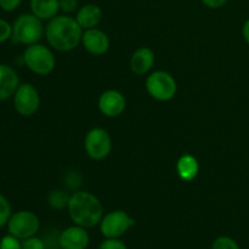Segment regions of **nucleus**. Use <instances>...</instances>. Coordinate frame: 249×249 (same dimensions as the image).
<instances>
[{
	"label": "nucleus",
	"mask_w": 249,
	"mask_h": 249,
	"mask_svg": "<svg viewBox=\"0 0 249 249\" xmlns=\"http://www.w3.org/2000/svg\"><path fill=\"white\" fill-rule=\"evenodd\" d=\"M46 40L58 51L74 50L82 43L83 28L75 17L57 15L49 21L45 28Z\"/></svg>",
	"instance_id": "f257e3e1"
},
{
	"label": "nucleus",
	"mask_w": 249,
	"mask_h": 249,
	"mask_svg": "<svg viewBox=\"0 0 249 249\" xmlns=\"http://www.w3.org/2000/svg\"><path fill=\"white\" fill-rule=\"evenodd\" d=\"M67 209L73 223L85 229L95 228L104 218L100 199L87 191H75L71 196Z\"/></svg>",
	"instance_id": "f03ea898"
},
{
	"label": "nucleus",
	"mask_w": 249,
	"mask_h": 249,
	"mask_svg": "<svg viewBox=\"0 0 249 249\" xmlns=\"http://www.w3.org/2000/svg\"><path fill=\"white\" fill-rule=\"evenodd\" d=\"M43 21L31 14H22L15 21L12 26L11 40L15 44L33 45L41 39L44 34Z\"/></svg>",
	"instance_id": "7ed1b4c3"
},
{
	"label": "nucleus",
	"mask_w": 249,
	"mask_h": 249,
	"mask_svg": "<svg viewBox=\"0 0 249 249\" xmlns=\"http://www.w3.org/2000/svg\"><path fill=\"white\" fill-rule=\"evenodd\" d=\"M23 62L29 70L38 75H48L53 71L56 60L50 49L41 44H33L24 50Z\"/></svg>",
	"instance_id": "20e7f679"
},
{
	"label": "nucleus",
	"mask_w": 249,
	"mask_h": 249,
	"mask_svg": "<svg viewBox=\"0 0 249 249\" xmlns=\"http://www.w3.org/2000/svg\"><path fill=\"white\" fill-rule=\"evenodd\" d=\"M146 90L157 101H169L177 94V80L170 73L156 71L146 79Z\"/></svg>",
	"instance_id": "39448f33"
},
{
	"label": "nucleus",
	"mask_w": 249,
	"mask_h": 249,
	"mask_svg": "<svg viewBox=\"0 0 249 249\" xmlns=\"http://www.w3.org/2000/svg\"><path fill=\"white\" fill-rule=\"evenodd\" d=\"M39 228H40V221L38 215L31 211L16 212L10 216L7 221V231L10 235L21 241L36 236Z\"/></svg>",
	"instance_id": "423d86ee"
},
{
	"label": "nucleus",
	"mask_w": 249,
	"mask_h": 249,
	"mask_svg": "<svg viewBox=\"0 0 249 249\" xmlns=\"http://www.w3.org/2000/svg\"><path fill=\"white\" fill-rule=\"evenodd\" d=\"M135 225V219L124 211H112L104 215L100 231L105 238H121Z\"/></svg>",
	"instance_id": "0eeeda50"
},
{
	"label": "nucleus",
	"mask_w": 249,
	"mask_h": 249,
	"mask_svg": "<svg viewBox=\"0 0 249 249\" xmlns=\"http://www.w3.org/2000/svg\"><path fill=\"white\" fill-rule=\"evenodd\" d=\"M84 147L87 155L92 160H105L112 150V139L108 131L102 128L91 129L85 136Z\"/></svg>",
	"instance_id": "6e6552de"
},
{
	"label": "nucleus",
	"mask_w": 249,
	"mask_h": 249,
	"mask_svg": "<svg viewBox=\"0 0 249 249\" xmlns=\"http://www.w3.org/2000/svg\"><path fill=\"white\" fill-rule=\"evenodd\" d=\"M14 106L17 113L21 116H33L40 106V96L38 90L31 83L19 84L14 95Z\"/></svg>",
	"instance_id": "1a4fd4ad"
},
{
	"label": "nucleus",
	"mask_w": 249,
	"mask_h": 249,
	"mask_svg": "<svg viewBox=\"0 0 249 249\" xmlns=\"http://www.w3.org/2000/svg\"><path fill=\"white\" fill-rule=\"evenodd\" d=\"M57 243L61 249H87L89 247L90 236L85 228L73 225L61 231Z\"/></svg>",
	"instance_id": "9d476101"
},
{
	"label": "nucleus",
	"mask_w": 249,
	"mask_h": 249,
	"mask_svg": "<svg viewBox=\"0 0 249 249\" xmlns=\"http://www.w3.org/2000/svg\"><path fill=\"white\" fill-rule=\"evenodd\" d=\"M125 107V97L118 90H106L99 99V109L106 117L121 116Z\"/></svg>",
	"instance_id": "9b49d317"
},
{
	"label": "nucleus",
	"mask_w": 249,
	"mask_h": 249,
	"mask_svg": "<svg viewBox=\"0 0 249 249\" xmlns=\"http://www.w3.org/2000/svg\"><path fill=\"white\" fill-rule=\"evenodd\" d=\"M82 43L85 50L95 56H101L106 53L109 49V39L105 32L99 28L85 29L83 32Z\"/></svg>",
	"instance_id": "f8f14e48"
},
{
	"label": "nucleus",
	"mask_w": 249,
	"mask_h": 249,
	"mask_svg": "<svg viewBox=\"0 0 249 249\" xmlns=\"http://www.w3.org/2000/svg\"><path fill=\"white\" fill-rule=\"evenodd\" d=\"M18 85L19 78L16 71L10 66L0 63V101L14 96Z\"/></svg>",
	"instance_id": "ddd939ff"
},
{
	"label": "nucleus",
	"mask_w": 249,
	"mask_h": 249,
	"mask_svg": "<svg viewBox=\"0 0 249 249\" xmlns=\"http://www.w3.org/2000/svg\"><path fill=\"white\" fill-rule=\"evenodd\" d=\"M102 16H104V12L101 7L99 5L89 2L77 10L75 19L83 29H91L96 28L97 24L101 22Z\"/></svg>",
	"instance_id": "4468645a"
},
{
	"label": "nucleus",
	"mask_w": 249,
	"mask_h": 249,
	"mask_svg": "<svg viewBox=\"0 0 249 249\" xmlns=\"http://www.w3.org/2000/svg\"><path fill=\"white\" fill-rule=\"evenodd\" d=\"M153 65H155V53L152 49L146 46L138 49L130 58V68L136 75H143L150 72Z\"/></svg>",
	"instance_id": "2eb2a0df"
},
{
	"label": "nucleus",
	"mask_w": 249,
	"mask_h": 249,
	"mask_svg": "<svg viewBox=\"0 0 249 249\" xmlns=\"http://www.w3.org/2000/svg\"><path fill=\"white\" fill-rule=\"evenodd\" d=\"M32 14L36 15L41 21H50L57 16L60 11L58 0H31L29 1Z\"/></svg>",
	"instance_id": "dca6fc26"
},
{
	"label": "nucleus",
	"mask_w": 249,
	"mask_h": 249,
	"mask_svg": "<svg viewBox=\"0 0 249 249\" xmlns=\"http://www.w3.org/2000/svg\"><path fill=\"white\" fill-rule=\"evenodd\" d=\"M177 172L180 179L184 181H192L198 175L199 164L194 156L184 155L178 160Z\"/></svg>",
	"instance_id": "f3484780"
},
{
	"label": "nucleus",
	"mask_w": 249,
	"mask_h": 249,
	"mask_svg": "<svg viewBox=\"0 0 249 249\" xmlns=\"http://www.w3.org/2000/svg\"><path fill=\"white\" fill-rule=\"evenodd\" d=\"M71 196L63 190H53L48 196V203L49 206L56 211H63L67 208L68 203H70Z\"/></svg>",
	"instance_id": "a211bd4d"
},
{
	"label": "nucleus",
	"mask_w": 249,
	"mask_h": 249,
	"mask_svg": "<svg viewBox=\"0 0 249 249\" xmlns=\"http://www.w3.org/2000/svg\"><path fill=\"white\" fill-rule=\"evenodd\" d=\"M211 249H241L238 243L229 236H220L212 243Z\"/></svg>",
	"instance_id": "6ab92c4d"
},
{
	"label": "nucleus",
	"mask_w": 249,
	"mask_h": 249,
	"mask_svg": "<svg viewBox=\"0 0 249 249\" xmlns=\"http://www.w3.org/2000/svg\"><path fill=\"white\" fill-rule=\"evenodd\" d=\"M11 215V206H10L9 201L6 199V197L0 194V229L7 225V221Z\"/></svg>",
	"instance_id": "aec40b11"
},
{
	"label": "nucleus",
	"mask_w": 249,
	"mask_h": 249,
	"mask_svg": "<svg viewBox=\"0 0 249 249\" xmlns=\"http://www.w3.org/2000/svg\"><path fill=\"white\" fill-rule=\"evenodd\" d=\"M0 249H22V241L9 233L0 240Z\"/></svg>",
	"instance_id": "412c9836"
},
{
	"label": "nucleus",
	"mask_w": 249,
	"mask_h": 249,
	"mask_svg": "<svg viewBox=\"0 0 249 249\" xmlns=\"http://www.w3.org/2000/svg\"><path fill=\"white\" fill-rule=\"evenodd\" d=\"M99 249H128L121 238H105L100 243Z\"/></svg>",
	"instance_id": "4be33fe9"
},
{
	"label": "nucleus",
	"mask_w": 249,
	"mask_h": 249,
	"mask_svg": "<svg viewBox=\"0 0 249 249\" xmlns=\"http://www.w3.org/2000/svg\"><path fill=\"white\" fill-rule=\"evenodd\" d=\"M22 249H45V242L36 236L22 241Z\"/></svg>",
	"instance_id": "5701e85b"
},
{
	"label": "nucleus",
	"mask_w": 249,
	"mask_h": 249,
	"mask_svg": "<svg viewBox=\"0 0 249 249\" xmlns=\"http://www.w3.org/2000/svg\"><path fill=\"white\" fill-rule=\"evenodd\" d=\"M12 36V26L5 19L0 18V43L9 40Z\"/></svg>",
	"instance_id": "b1692460"
},
{
	"label": "nucleus",
	"mask_w": 249,
	"mask_h": 249,
	"mask_svg": "<svg viewBox=\"0 0 249 249\" xmlns=\"http://www.w3.org/2000/svg\"><path fill=\"white\" fill-rule=\"evenodd\" d=\"M60 2V11L65 14H72L77 11L79 7V1L78 0H58Z\"/></svg>",
	"instance_id": "393cba45"
},
{
	"label": "nucleus",
	"mask_w": 249,
	"mask_h": 249,
	"mask_svg": "<svg viewBox=\"0 0 249 249\" xmlns=\"http://www.w3.org/2000/svg\"><path fill=\"white\" fill-rule=\"evenodd\" d=\"M22 0H0V9L4 11H15L21 5Z\"/></svg>",
	"instance_id": "a878e982"
},
{
	"label": "nucleus",
	"mask_w": 249,
	"mask_h": 249,
	"mask_svg": "<svg viewBox=\"0 0 249 249\" xmlns=\"http://www.w3.org/2000/svg\"><path fill=\"white\" fill-rule=\"evenodd\" d=\"M201 1L209 9H220L228 2V0H201Z\"/></svg>",
	"instance_id": "bb28decb"
},
{
	"label": "nucleus",
	"mask_w": 249,
	"mask_h": 249,
	"mask_svg": "<svg viewBox=\"0 0 249 249\" xmlns=\"http://www.w3.org/2000/svg\"><path fill=\"white\" fill-rule=\"evenodd\" d=\"M242 34H243V38H245L246 43L249 45V18L245 22V24H243Z\"/></svg>",
	"instance_id": "cd10ccee"
}]
</instances>
